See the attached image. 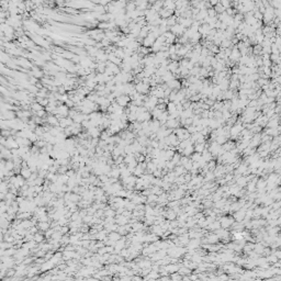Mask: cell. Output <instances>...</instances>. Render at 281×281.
I'll return each instance as SVG.
<instances>
[{"instance_id":"obj_30","label":"cell","mask_w":281,"mask_h":281,"mask_svg":"<svg viewBox=\"0 0 281 281\" xmlns=\"http://www.w3.org/2000/svg\"><path fill=\"white\" fill-rule=\"evenodd\" d=\"M136 9L135 4L134 2H129L126 6H125V13H129V12H132Z\"/></svg>"},{"instance_id":"obj_4","label":"cell","mask_w":281,"mask_h":281,"mask_svg":"<svg viewBox=\"0 0 281 281\" xmlns=\"http://www.w3.org/2000/svg\"><path fill=\"white\" fill-rule=\"evenodd\" d=\"M115 102L118 103L119 107H121V108H126L127 105L131 103V99H130L129 96L121 95V96H119L118 98L115 99Z\"/></svg>"},{"instance_id":"obj_14","label":"cell","mask_w":281,"mask_h":281,"mask_svg":"<svg viewBox=\"0 0 281 281\" xmlns=\"http://www.w3.org/2000/svg\"><path fill=\"white\" fill-rule=\"evenodd\" d=\"M167 68H168V72L174 74L178 68H179V62H177V60H170L169 64H168Z\"/></svg>"},{"instance_id":"obj_6","label":"cell","mask_w":281,"mask_h":281,"mask_svg":"<svg viewBox=\"0 0 281 281\" xmlns=\"http://www.w3.org/2000/svg\"><path fill=\"white\" fill-rule=\"evenodd\" d=\"M155 41H156V37H154V34H153V33H150V34L143 40V42H142V46L147 47V48H150V47L153 46V44L155 43Z\"/></svg>"},{"instance_id":"obj_5","label":"cell","mask_w":281,"mask_h":281,"mask_svg":"<svg viewBox=\"0 0 281 281\" xmlns=\"http://www.w3.org/2000/svg\"><path fill=\"white\" fill-rule=\"evenodd\" d=\"M240 51L237 50L236 46H233L232 50H231V55H230V57H228V60L232 62V63H234V64H237L238 63V60H240Z\"/></svg>"},{"instance_id":"obj_16","label":"cell","mask_w":281,"mask_h":281,"mask_svg":"<svg viewBox=\"0 0 281 281\" xmlns=\"http://www.w3.org/2000/svg\"><path fill=\"white\" fill-rule=\"evenodd\" d=\"M46 121H47V123H48L50 125H52L53 127L58 125V119H57V117L53 115V114H50V115L47 117V119H46Z\"/></svg>"},{"instance_id":"obj_2","label":"cell","mask_w":281,"mask_h":281,"mask_svg":"<svg viewBox=\"0 0 281 281\" xmlns=\"http://www.w3.org/2000/svg\"><path fill=\"white\" fill-rule=\"evenodd\" d=\"M218 222L221 224V227H222V228L227 230V228L232 227V225L234 224L235 221H234V218H232V216H230V215H224V216H221V218H218Z\"/></svg>"},{"instance_id":"obj_23","label":"cell","mask_w":281,"mask_h":281,"mask_svg":"<svg viewBox=\"0 0 281 281\" xmlns=\"http://www.w3.org/2000/svg\"><path fill=\"white\" fill-rule=\"evenodd\" d=\"M172 79H176V78H175V76H174V74L170 73V72H168L167 74H165L163 77H162L163 84H167V82H169L170 80H172Z\"/></svg>"},{"instance_id":"obj_34","label":"cell","mask_w":281,"mask_h":281,"mask_svg":"<svg viewBox=\"0 0 281 281\" xmlns=\"http://www.w3.org/2000/svg\"><path fill=\"white\" fill-rule=\"evenodd\" d=\"M213 9H214V11L216 12V14H220V13H223L224 11H225V9L223 8L222 6L220 5V1H218V4L215 7H213Z\"/></svg>"},{"instance_id":"obj_31","label":"cell","mask_w":281,"mask_h":281,"mask_svg":"<svg viewBox=\"0 0 281 281\" xmlns=\"http://www.w3.org/2000/svg\"><path fill=\"white\" fill-rule=\"evenodd\" d=\"M256 82H257V85L259 86V88H261L263 86H266V85H268V84L270 82V80H269V79H266V78H259V79Z\"/></svg>"},{"instance_id":"obj_17","label":"cell","mask_w":281,"mask_h":281,"mask_svg":"<svg viewBox=\"0 0 281 281\" xmlns=\"http://www.w3.org/2000/svg\"><path fill=\"white\" fill-rule=\"evenodd\" d=\"M163 8H165V9H168V10H171V11H175V10H176L175 1H171V0L163 1Z\"/></svg>"},{"instance_id":"obj_26","label":"cell","mask_w":281,"mask_h":281,"mask_svg":"<svg viewBox=\"0 0 281 281\" xmlns=\"http://www.w3.org/2000/svg\"><path fill=\"white\" fill-rule=\"evenodd\" d=\"M168 73V68L167 67H163V66H159L157 69H156V75L159 76V77H163L165 74Z\"/></svg>"},{"instance_id":"obj_18","label":"cell","mask_w":281,"mask_h":281,"mask_svg":"<svg viewBox=\"0 0 281 281\" xmlns=\"http://www.w3.org/2000/svg\"><path fill=\"white\" fill-rule=\"evenodd\" d=\"M192 115H193V110L192 109H186L183 110L181 112V114H180V117H179V119H189V118H192Z\"/></svg>"},{"instance_id":"obj_22","label":"cell","mask_w":281,"mask_h":281,"mask_svg":"<svg viewBox=\"0 0 281 281\" xmlns=\"http://www.w3.org/2000/svg\"><path fill=\"white\" fill-rule=\"evenodd\" d=\"M201 157L204 159V162H205V163H209V162H211V160L213 159V156L211 155V153H210L208 150H204L203 152H202Z\"/></svg>"},{"instance_id":"obj_37","label":"cell","mask_w":281,"mask_h":281,"mask_svg":"<svg viewBox=\"0 0 281 281\" xmlns=\"http://www.w3.org/2000/svg\"><path fill=\"white\" fill-rule=\"evenodd\" d=\"M32 109H33V111H35V113H37L39 111L43 110V107L40 103H33L32 104Z\"/></svg>"},{"instance_id":"obj_21","label":"cell","mask_w":281,"mask_h":281,"mask_svg":"<svg viewBox=\"0 0 281 281\" xmlns=\"http://www.w3.org/2000/svg\"><path fill=\"white\" fill-rule=\"evenodd\" d=\"M195 153V147L193 145L189 146V147H186L185 150L181 152V156H186V157H190L191 155Z\"/></svg>"},{"instance_id":"obj_29","label":"cell","mask_w":281,"mask_h":281,"mask_svg":"<svg viewBox=\"0 0 281 281\" xmlns=\"http://www.w3.org/2000/svg\"><path fill=\"white\" fill-rule=\"evenodd\" d=\"M227 140H227V138L224 135H220V136H218V137L215 138V140H214V142H216L218 145L222 146L223 144H225V143H226Z\"/></svg>"},{"instance_id":"obj_33","label":"cell","mask_w":281,"mask_h":281,"mask_svg":"<svg viewBox=\"0 0 281 281\" xmlns=\"http://www.w3.org/2000/svg\"><path fill=\"white\" fill-rule=\"evenodd\" d=\"M177 46H176V44H172V45H169V47H168V54H169V56L170 55H175L176 53H177Z\"/></svg>"},{"instance_id":"obj_25","label":"cell","mask_w":281,"mask_h":281,"mask_svg":"<svg viewBox=\"0 0 281 281\" xmlns=\"http://www.w3.org/2000/svg\"><path fill=\"white\" fill-rule=\"evenodd\" d=\"M233 45L231 43V40H223L221 42V45H220V48L221 50H226V48H232Z\"/></svg>"},{"instance_id":"obj_12","label":"cell","mask_w":281,"mask_h":281,"mask_svg":"<svg viewBox=\"0 0 281 281\" xmlns=\"http://www.w3.org/2000/svg\"><path fill=\"white\" fill-rule=\"evenodd\" d=\"M160 126H162V125H160L158 120H153V119H152L150 121V130L152 133H156V132L159 130Z\"/></svg>"},{"instance_id":"obj_28","label":"cell","mask_w":281,"mask_h":281,"mask_svg":"<svg viewBox=\"0 0 281 281\" xmlns=\"http://www.w3.org/2000/svg\"><path fill=\"white\" fill-rule=\"evenodd\" d=\"M222 108H223L222 101H215L211 109L213 110V111H222Z\"/></svg>"},{"instance_id":"obj_3","label":"cell","mask_w":281,"mask_h":281,"mask_svg":"<svg viewBox=\"0 0 281 281\" xmlns=\"http://www.w3.org/2000/svg\"><path fill=\"white\" fill-rule=\"evenodd\" d=\"M187 29H185L183 27H181L180 24H175L174 27H169V32L171 33V34H174L176 37H180L181 35H183L185 34V32H186Z\"/></svg>"},{"instance_id":"obj_36","label":"cell","mask_w":281,"mask_h":281,"mask_svg":"<svg viewBox=\"0 0 281 281\" xmlns=\"http://www.w3.org/2000/svg\"><path fill=\"white\" fill-rule=\"evenodd\" d=\"M207 11H208V17H209V18H215V17L218 15V14H216V12L214 11V9L212 8V7H211V8H209Z\"/></svg>"},{"instance_id":"obj_1","label":"cell","mask_w":281,"mask_h":281,"mask_svg":"<svg viewBox=\"0 0 281 281\" xmlns=\"http://www.w3.org/2000/svg\"><path fill=\"white\" fill-rule=\"evenodd\" d=\"M134 89H135L136 92H137V93H140V95L147 96L148 93H150V87L148 86V85L144 84V82L140 81V82H137V84H135V85H134Z\"/></svg>"},{"instance_id":"obj_11","label":"cell","mask_w":281,"mask_h":281,"mask_svg":"<svg viewBox=\"0 0 281 281\" xmlns=\"http://www.w3.org/2000/svg\"><path fill=\"white\" fill-rule=\"evenodd\" d=\"M156 73V69L154 67H144L142 70V74L144 75V78H152V76Z\"/></svg>"},{"instance_id":"obj_35","label":"cell","mask_w":281,"mask_h":281,"mask_svg":"<svg viewBox=\"0 0 281 281\" xmlns=\"http://www.w3.org/2000/svg\"><path fill=\"white\" fill-rule=\"evenodd\" d=\"M221 112H222V118L225 120V122H226L228 119H231L232 115H233V114L231 113V111H221Z\"/></svg>"},{"instance_id":"obj_13","label":"cell","mask_w":281,"mask_h":281,"mask_svg":"<svg viewBox=\"0 0 281 281\" xmlns=\"http://www.w3.org/2000/svg\"><path fill=\"white\" fill-rule=\"evenodd\" d=\"M235 147H236V143L234 140H228L225 144L222 145V148L225 150V152H231V150H234Z\"/></svg>"},{"instance_id":"obj_9","label":"cell","mask_w":281,"mask_h":281,"mask_svg":"<svg viewBox=\"0 0 281 281\" xmlns=\"http://www.w3.org/2000/svg\"><path fill=\"white\" fill-rule=\"evenodd\" d=\"M278 126H279V115L276 114L273 118L268 120L266 127H267V129H276V127Z\"/></svg>"},{"instance_id":"obj_15","label":"cell","mask_w":281,"mask_h":281,"mask_svg":"<svg viewBox=\"0 0 281 281\" xmlns=\"http://www.w3.org/2000/svg\"><path fill=\"white\" fill-rule=\"evenodd\" d=\"M158 14H159V17H160L162 19H168L169 17H171L172 14H174V11L163 8V9H162L158 12Z\"/></svg>"},{"instance_id":"obj_20","label":"cell","mask_w":281,"mask_h":281,"mask_svg":"<svg viewBox=\"0 0 281 281\" xmlns=\"http://www.w3.org/2000/svg\"><path fill=\"white\" fill-rule=\"evenodd\" d=\"M207 242H208L209 244H215V243H218V237L216 236V234L215 233H212V234H209L207 237Z\"/></svg>"},{"instance_id":"obj_10","label":"cell","mask_w":281,"mask_h":281,"mask_svg":"<svg viewBox=\"0 0 281 281\" xmlns=\"http://www.w3.org/2000/svg\"><path fill=\"white\" fill-rule=\"evenodd\" d=\"M232 218H234L235 222H243L245 218V211H243V210L240 209V210H238V211H236V212L233 213V216H232Z\"/></svg>"},{"instance_id":"obj_8","label":"cell","mask_w":281,"mask_h":281,"mask_svg":"<svg viewBox=\"0 0 281 281\" xmlns=\"http://www.w3.org/2000/svg\"><path fill=\"white\" fill-rule=\"evenodd\" d=\"M166 86L170 89V90H180L181 89V82H180V80L179 79H172V80H170L169 82H167L166 84Z\"/></svg>"},{"instance_id":"obj_38","label":"cell","mask_w":281,"mask_h":281,"mask_svg":"<svg viewBox=\"0 0 281 281\" xmlns=\"http://www.w3.org/2000/svg\"><path fill=\"white\" fill-rule=\"evenodd\" d=\"M209 4H210V6L213 8V7H215V6L218 5V0H211V1H209Z\"/></svg>"},{"instance_id":"obj_24","label":"cell","mask_w":281,"mask_h":281,"mask_svg":"<svg viewBox=\"0 0 281 281\" xmlns=\"http://www.w3.org/2000/svg\"><path fill=\"white\" fill-rule=\"evenodd\" d=\"M177 23H178V18L177 17H175L174 14H172L171 17H169V18L167 19V27H174V25L177 24Z\"/></svg>"},{"instance_id":"obj_7","label":"cell","mask_w":281,"mask_h":281,"mask_svg":"<svg viewBox=\"0 0 281 281\" xmlns=\"http://www.w3.org/2000/svg\"><path fill=\"white\" fill-rule=\"evenodd\" d=\"M166 129H170V130H176L177 127H180V122L179 119H168V121L165 124Z\"/></svg>"},{"instance_id":"obj_32","label":"cell","mask_w":281,"mask_h":281,"mask_svg":"<svg viewBox=\"0 0 281 281\" xmlns=\"http://www.w3.org/2000/svg\"><path fill=\"white\" fill-rule=\"evenodd\" d=\"M220 5L222 6L223 8L226 10V9H228V8H231V7H232V2H231V1H228V0H221V1H220Z\"/></svg>"},{"instance_id":"obj_27","label":"cell","mask_w":281,"mask_h":281,"mask_svg":"<svg viewBox=\"0 0 281 281\" xmlns=\"http://www.w3.org/2000/svg\"><path fill=\"white\" fill-rule=\"evenodd\" d=\"M247 107H248V100L240 99V98H238V108H240L242 111H244Z\"/></svg>"},{"instance_id":"obj_19","label":"cell","mask_w":281,"mask_h":281,"mask_svg":"<svg viewBox=\"0 0 281 281\" xmlns=\"http://www.w3.org/2000/svg\"><path fill=\"white\" fill-rule=\"evenodd\" d=\"M218 86L220 87L221 91H226V90H228V86H230V79H223L222 81L218 82Z\"/></svg>"}]
</instances>
